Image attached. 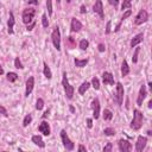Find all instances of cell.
I'll return each instance as SVG.
<instances>
[{
  "label": "cell",
  "mask_w": 152,
  "mask_h": 152,
  "mask_svg": "<svg viewBox=\"0 0 152 152\" xmlns=\"http://www.w3.org/2000/svg\"><path fill=\"white\" fill-rule=\"evenodd\" d=\"M133 119H132V122H131V128L134 130V131H138L141 126H143V113L139 111V109H134L133 111Z\"/></svg>",
  "instance_id": "6da1fadb"
},
{
  "label": "cell",
  "mask_w": 152,
  "mask_h": 152,
  "mask_svg": "<svg viewBox=\"0 0 152 152\" xmlns=\"http://www.w3.org/2000/svg\"><path fill=\"white\" fill-rule=\"evenodd\" d=\"M62 86L64 88V92H65V96L68 100H71L72 96H74V87L70 86L69 81H68V77H67V72H63V79H62Z\"/></svg>",
  "instance_id": "7a4b0ae2"
},
{
  "label": "cell",
  "mask_w": 152,
  "mask_h": 152,
  "mask_svg": "<svg viewBox=\"0 0 152 152\" xmlns=\"http://www.w3.org/2000/svg\"><path fill=\"white\" fill-rule=\"evenodd\" d=\"M35 14H36V10L35 9H31V7L25 9L23 11V22H24V24H26V25L31 24L33 22Z\"/></svg>",
  "instance_id": "3957f363"
},
{
  "label": "cell",
  "mask_w": 152,
  "mask_h": 152,
  "mask_svg": "<svg viewBox=\"0 0 152 152\" xmlns=\"http://www.w3.org/2000/svg\"><path fill=\"white\" fill-rule=\"evenodd\" d=\"M51 39H52V43H54V46L56 48L57 51L61 50V32H59V28L56 26L52 31V35H51Z\"/></svg>",
  "instance_id": "277c9868"
},
{
  "label": "cell",
  "mask_w": 152,
  "mask_h": 152,
  "mask_svg": "<svg viewBox=\"0 0 152 152\" xmlns=\"http://www.w3.org/2000/svg\"><path fill=\"white\" fill-rule=\"evenodd\" d=\"M61 139H62V143H63V146L68 150V151H72L74 148H75V145H74V143L69 139V137H68V134H67V132L64 131V130H62L61 131Z\"/></svg>",
  "instance_id": "5b68a950"
},
{
  "label": "cell",
  "mask_w": 152,
  "mask_h": 152,
  "mask_svg": "<svg viewBox=\"0 0 152 152\" xmlns=\"http://www.w3.org/2000/svg\"><path fill=\"white\" fill-rule=\"evenodd\" d=\"M147 19H148V13L146 12V10H140L139 13L135 16L134 24H135V25H141V24L146 23Z\"/></svg>",
  "instance_id": "8992f818"
},
{
  "label": "cell",
  "mask_w": 152,
  "mask_h": 152,
  "mask_svg": "<svg viewBox=\"0 0 152 152\" xmlns=\"http://www.w3.org/2000/svg\"><path fill=\"white\" fill-rule=\"evenodd\" d=\"M115 100H117V102H118L119 106H121L122 102H124V87H122V85H121L120 82L117 83V95H115Z\"/></svg>",
  "instance_id": "52a82bcc"
},
{
  "label": "cell",
  "mask_w": 152,
  "mask_h": 152,
  "mask_svg": "<svg viewBox=\"0 0 152 152\" xmlns=\"http://www.w3.org/2000/svg\"><path fill=\"white\" fill-rule=\"evenodd\" d=\"M146 144H147V138L143 137V135H139L138 139H137V143H135V151L141 152L146 147Z\"/></svg>",
  "instance_id": "ba28073f"
},
{
  "label": "cell",
  "mask_w": 152,
  "mask_h": 152,
  "mask_svg": "<svg viewBox=\"0 0 152 152\" xmlns=\"http://www.w3.org/2000/svg\"><path fill=\"white\" fill-rule=\"evenodd\" d=\"M118 146L121 152H130L132 150V144L126 139H120L118 141Z\"/></svg>",
  "instance_id": "9c48e42d"
},
{
  "label": "cell",
  "mask_w": 152,
  "mask_h": 152,
  "mask_svg": "<svg viewBox=\"0 0 152 152\" xmlns=\"http://www.w3.org/2000/svg\"><path fill=\"white\" fill-rule=\"evenodd\" d=\"M93 11H94L95 13H98V14L100 16V18H101V19H104V18H105L104 5H102V1H101V0H96V1H95L94 6H93Z\"/></svg>",
  "instance_id": "30bf717a"
},
{
  "label": "cell",
  "mask_w": 152,
  "mask_h": 152,
  "mask_svg": "<svg viewBox=\"0 0 152 152\" xmlns=\"http://www.w3.org/2000/svg\"><path fill=\"white\" fill-rule=\"evenodd\" d=\"M92 108H93V117L94 119H99L100 117V101L98 98H95L92 102Z\"/></svg>",
  "instance_id": "8fae6325"
},
{
  "label": "cell",
  "mask_w": 152,
  "mask_h": 152,
  "mask_svg": "<svg viewBox=\"0 0 152 152\" xmlns=\"http://www.w3.org/2000/svg\"><path fill=\"white\" fill-rule=\"evenodd\" d=\"M147 95V90H146V86H141L140 87V90H139V94H138V98H137V105L138 106H141L143 105V101L144 99L146 98Z\"/></svg>",
  "instance_id": "7c38bea8"
},
{
  "label": "cell",
  "mask_w": 152,
  "mask_h": 152,
  "mask_svg": "<svg viewBox=\"0 0 152 152\" xmlns=\"http://www.w3.org/2000/svg\"><path fill=\"white\" fill-rule=\"evenodd\" d=\"M33 87H35V77L31 76V77L28 79L26 81V89H25V96H29L32 90H33Z\"/></svg>",
  "instance_id": "4fadbf2b"
},
{
  "label": "cell",
  "mask_w": 152,
  "mask_h": 152,
  "mask_svg": "<svg viewBox=\"0 0 152 152\" xmlns=\"http://www.w3.org/2000/svg\"><path fill=\"white\" fill-rule=\"evenodd\" d=\"M102 81H104L105 85H111V86L114 85V77H113V75L108 71H105L102 74Z\"/></svg>",
  "instance_id": "5bb4252c"
},
{
  "label": "cell",
  "mask_w": 152,
  "mask_h": 152,
  "mask_svg": "<svg viewBox=\"0 0 152 152\" xmlns=\"http://www.w3.org/2000/svg\"><path fill=\"white\" fill-rule=\"evenodd\" d=\"M143 39H144V33H138L137 36H134V37L132 38L131 43H130L131 48H135L137 45H139V44L143 42Z\"/></svg>",
  "instance_id": "9a60e30c"
},
{
  "label": "cell",
  "mask_w": 152,
  "mask_h": 152,
  "mask_svg": "<svg viewBox=\"0 0 152 152\" xmlns=\"http://www.w3.org/2000/svg\"><path fill=\"white\" fill-rule=\"evenodd\" d=\"M81 29H82L81 22L77 20L76 18H72V19H71V31H72V32H79Z\"/></svg>",
  "instance_id": "2e32d148"
},
{
  "label": "cell",
  "mask_w": 152,
  "mask_h": 152,
  "mask_svg": "<svg viewBox=\"0 0 152 152\" xmlns=\"http://www.w3.org/2000/svg\"><path fill=\"white\" fill-rule=\"evenodd\" d=\"M38 130H39V132L43 133L44 135H46V137L50 135V127H49V124H48L46 121H43V122L39 125Z\"/></svg>",
  "instance_id": "e0dca14e"
},
{
  "label": "cell",
  "mask_w": 152,
  "mask_h": 152,
  "mask_svg": "<svg viewBox=\"0 0 152 152\" xmlns=\"http://www.w3.org/2000/svg\"><path fill=\"white\" fill-rule=\"evenodd\" d=\"M16 24V20H14V16L12 12H10V18H9V22H7V31L10 35L13 33V26Z\"/></svg>",
  "instance_id": "ac0fdd59"
},
{
  "label": "cell",
  "mask_w": 152,
  "mask_h": 152,
  "mask_svg": "<svg viewBox=\"0 0 152 152\" xmlns=\"http://www.w3.org/2000/svg\"><path fill=\"white\" fill-rule=\"evenodd\" d=\"M32 143L35 144V145H37V146H39V147H45V143L43 141V139H42V137L41 135H33L32 137Z\"/></svg>",
  "instance_id": "d6986e66"
},
{
  "label": "cell",
  "mask_w": 152,
  "mask_h": 152,
  "mask_svg": "<svg viewBox=\"0 0 152 152\" xmlns=\"http://www.w3.org/2000/svg\"><path fill=\"white\" fill-rule=\"evenodd\" d=\"M131 14H132V11H131V10H127V11H126V12L122 14V17H121V19H120V23L117 25V28H115V30H114L115 32H118V31H119V29H120V26H121V23H122V22H124L126 18H128Z\"/></svg>",
  "instance_id": "ffe728a7"
},
{
  "label": "cell",
  "mask_w": 152,
  "mask_h": 152,
  "mask_svg": "<svg viewBox=\"0 0 152 152\" xmlns=\"http://www.w3.org/2000/svg\"><path fill=\"white\" fill-rule=\"evenodd\" d=\"M128 74H130V67H128L127 62L124 59V62H122V64H121V75H122V76H127Z\"/></svg>",
  "instance_id": "44dd1931"
},
{
  "label": "cell",
  "mask_w": 152,
  "mask_h": 152,
  "mask_svg": "<svg viewBox=\"0 0 152 152\" xmlns=\"http://www.w3.org/2000/svg\"><path fill=\"white\" fill-rule=\"evenodd\" d=\"M74 63H75V65H76V67H79V68H83V67H86V64L88 63V59H87V58H85V59L75 58V59H74Z\"/></svg>",
  "instance_id": "7402d4cb"
},
{
  "label": "cell",
  "mask_w": 152,
  "mask_h": 152,
  "mask_svg": "<svg viewBox=\"0 0 152 152\" xmlns=\"http://www.w3.org/2000/svg\"><path fill=\"white\" fill-rule=\"evenodd\" d=\"M43 72H44V76L48 79V80H50L51 77H52V72H51V70H50V68H49V65L44 62V69H43Z\"/></svg>",
  "instance_id": "603a6c76"
},
{
  "label": "cell",
  "mask_w": 152,
  "mask_h": 152,
  "mask_svg": "<svg viewBox=\"0 0 152 152\" xmlns=\"http://www.w3.org/2000/svg\"><path fill=\"white\" fill-rule=\"evenodd\" d=\"M89 87H90V83H89V82H83V83L80 86V88H79V93H80L81 95H83V94L88 90Z\"/></svg>",
  "instance_id": "cb8c5ba5"
},
{
  "label": "cell",
  "mask_w": 152,
  "mask_h": 152,
  "mask_svg": "<svg viewBox=\"0 0 152 152\" xmlns=\"http://www.w3.org/2000/svg\"><path fill=\"white\" fill-rule=\"evenodd\" d=\"M112 118H113V113L109 109H105L104 111V120L109 121V120H112Z\"/></svg>",
  "instance_id": "d4e9b609"
},
{
  "label": "cell",
  "mask_w": 152,
  "mask_h": 152,
  "mask_svg": "<svg viewBox=\"0 0 152 152\" xmlns=\"http://www.w3.org/2000/svg\"><path fill=\"white\" fill-rule=\"evenodd\" d=\"M17 79H18V75L16 72H9L7 74V81L14 82V81H17Z\"/></svg>",
  "instance_id": "484cf974"
},
{
  "label": "cell",
  "mask_w": 152,
  "mask_h": 152,
  "mask_svg": "<svg viewBox=\"0 0 152 152\" xmlns=\"http://www.w3.org/2000/svg\"><path fill=\"white\" fill-rule=\"evenodd\" d=\"M92 86H93V88H94L95 90H99V89H100V81H99L98 77H93V80H92Z\"/></svg>",
  "instance_id": "4316f807"
},
{
  "label": "cell",
  "mask_w": 152,
  "mask_h": 152,
  "mask_svg": "<svg viewBox=\"0 0 152 152\" xmlns=\"http://www.w3.org/2000/svg\"><path fill=\"white\" fill-rule=\"evenodd\" d=\"M104 133H105V135L113 137V135H115V130H114V128H112V127H107V128H105Z\"/></svg>",
  "instance_id": "83f0119b"
},
{
  "label": "cell",
  "mask_w": 152,
  "mask_h": 152,
  "mask_svg": "<svg viewBox=\"0 0 152 152\" xmlns=\"http://www.w3.org/2000/svg\"><path fill=\"white\" fill-rule=\"evenodd\" d=\"M31 121H32V115H31V114H28V115L24 118V120H23V126H24V127H28Z\"/></svg>",
  "instance_id": "f1b7e54d"
},
{
  "label": "cell",
  "mask_w": 152,
  "mask_h": 152,
  "mask_svg": "<svg viewBox=\"0 0 152 152\" xmlns=\"http://www.w3.org/2000/svg\"><path fill=\"white\" fill-rule=\"evenodd\" d=\"M131 5H132V0H124L121 5V10L124 11L126 9H131Z\"/></svg>",
  "instance_id": "f546056e"
},
{
  "label": "cell",
  "mask_w": 152,
  "mask_h": 152,
  "mask_svg": "<svg viewBox=\"0 0 152 152\" xmlns=\"http://www.w3.org/2000/svg\"><path fill=\"white\" fill-rule=\"evenodd\" d=\"M88 46H89V42H88L87 39H82V41L80 42V48H81L82 50H87Z\"/></svg>",
  "instance_id": "4dcf8cb0"
},
{
  "label": "cell",
  "mask_w": 152,
  "mask_h": 152,
  "mask_svg": "<svg viewBox=\"0 0 152 152\" xmlns=\"http://www.w3.org/2000/svg\"><path fill=\"white\" fill-rule=\"evenodd\" d=\"M43 107H44V100L43 99H38L37 102H36V109L41 111V109H43Z\"/></svg>",
  "instance_id": "1f68e13d"
},
{
  "label": "cell",
  "mask_w": 152,
  "mask_h": 152,
  "mask_svg": "<svg viewBox=\"0 0 152 152\" xmlns=\"http://www.w3.org/2000/svg\"><path fill=\"white\" fill-rule=\"evenodd\" d=\"M46 9L49 16H52V0H46Z\"/></svg>",
  "instance_id": "d6a6232c"
},
{
  "label": "cell",
  "mask_w": 152,
  "mask_h": 152,
  "mask_svg": "<svg viewBox=\"0 0 152 152\" xmlns=\"http://www.w3.org/2000/svg\"><path fill=\"white\" fill-rule=\"evenodd\" d=\"M42 25H43V28H45V29L49 26V22H48L46 14H43V16H42Z\"/></svg>",
  "instance_id": "836d02e7"
},
{
  "label": "cell",
  "mask_w": 152,
  "mask_h": 152,
  "mask_svg": "<svg viewBox=\"0 0 152 152\" xmlns=\"http://www.w3.org/2000/svg\"><path fill=\"white\" fill-rule=\"evenodd\" d=\"M139 51H140V48H135V51H134L133 57H132V62L133 63H137L138 62V54H139Z\"/></svg>",
  "instance_id": "e575fe53"
},
{
  "label": "cell",
  "mask_w": 152,
  "mask_h": 152,
  "mask_svg": "<svg viewBox=\"0 0 152 152\" xmlns=\"http://www.w3.org/2000/svg\"><path fill=\"white\" fill-rule=\"evenodd\" d=\"M14 67H16L17 69H23V68H24L23 64H22V62H20V59H19V57H16V58H14Z\"/></svg>",
  "instance_id": "d590c367"
},
{
  "label": "cell",
  "mask_w": 152,
  "mask_h": 152,
  "mask_svg": "<svg viewBox=\"0 0 152 152\" xmlns=\"http://www.w3.org/2000/svg\"><path fill=\"white\" fill-rule=\"evenodd\" d=\"M112 148H113V145H112V143H108L105 147H104V152H111L112 151Z\"/></svg>",
  "instance_id": "8d00e7d4"
},
{
  "label": "cell",
  "mask_w": 152,
  "mask_h": 152,
  "mask_svg": "<svg viewBox=\"0 0 152 152\" xmlns=\"http://www.w3.org/2000/svg\"><path fill=\"white\" fill-rule=\"evenodd\" d=\"M67 43L70 45V48H74L75 46V42H74V38L72 37H68L67 38Z\"/></svg>",
  "instance_id": "74e56055"
},
{
  "label": "cell",
  "mask_w": 152,
  "mask_h": 152,
  "mask_svg": "<svg viewBox=\"0 0 152 152\" xmlns=\"http://www.w3.org/2000/svg\"><path fill=\"white\" fill-rule=\"evenodd\" d=\"M0 114H3L4 117H9V113L4 106H0Z\"/></svg>",
  "instance_id": "f35d334b"
},
{
  "label": "cell",
  "mask_w": 152,
  "mask_h": 152,
  "mask_svg": "<svg viewBox=\"0 0 152 152\" xmlns=\"http://www.w3.org/2000/svg\"><path fill=\"white\" fill-rule=\"evenodd\" d=\"M108 3L112 5V6H114V7H117L118 5H119V0H108Z\"/></svg>",
  "instance_id": "ab89813d"
},
{
  "label": "cell",
  "mask_w": 152,
  "mask_h": 152,
  "mask_svg": "<svg viewBox=\"0 0 152 152\" xmlns=\"http://www.w3.org/2000/svg\"><path fill=\"white\" fill-rule=\"evenodd\" d=\"M106 33H107V35L111 33V22L107 23V26H106Z\"/></svg>",
  "instance_id": "60d3db41"
},
{
  "label": "cell",
  "mask_w": 152,
  "mask_h": 152,
  "mask_svg": "<svg viewBox=\"0 0 152 152\" xmlns=\"http://www.w3.org/2000/svg\"><path fill=\"white\" fill-rule=\"evenodd\" d=\"M87 127L88 128H92L93 127V120L92 119H87Z\"/></svg>",
  "instance_id": "b9f144b4"
},
{
  "label": "cell",
  "mask_w": 152,
  "mask_h": 152,
  "mask_svg": "<svg viewBox=\"0 0 152 152\" xmlns=\"http://www.w3.org/2000/svg\"><path fill=\"white\" fill-rule=\"evenodd\" d=\"M98 48H99V51H100V52H104V51L106 50V46H105L104 44H99V46H98Z\"/></svg>",
  "instance_id": "7bdbcfd3"
},
{
  "label": "cell",
  "mask_w": 152,
  "mask_h": 152,
  "mask_svg": "<svg viewBox=\"0 0 152 152\" xmlns=\"http://www.w3.org/2000/svg\"><path fill=\"white\" fill-rule=\"evenodd\" d=\"M35 24H36L35 22H32L31 24H29V25H28V29H26V30H28V31H31V30L33 29V26H35Z\"/></svg>",
  "instance_id": "ee69618b"
},
{
  "label": "cell",
  "mask_w": 152,
  "mask_h": 152,
  "mask_svg": "<svg viewBox=\"0 0 152 152\" xmlns=\"http://www.w3.org/2000/svg\"><path fill=\"white\" fill-rule=\"evenodd\" d=\"M79 151H80V152H86L87 148H86L83 145H80V146H79Z\"/></svg>",
  "instance_id": "f6af8a7d"
},
{
  "label": "cell",
  "mask_w": 152,
  "mask_h": 152,
  "mask_svg": "<svg viewBox=\"0 0 152 152\" xmlns=\"http://www.w3.org/2000/svg\"><path fill=\"white\" fill-rule=\"evenodd\" d=\"M29 4H33V5H38V0H29Z\"/></svg>",
  "instance_id": "bcb514c9"
},
{
  "label": "cell",
  "mask_w": 152,
  "mask_h": 152,
  "mask_svg": "<svg viewBox=\"0 0 152 152\" xmlns=\"http://www.w3.org/2000/svg\"><path fill=\"white\" fill-rule=\"evenodd\" d=\"M86 11H87V10H86V6L82 5V6H81V13L83 14V13H86Z\"/></svg>",
  "instance_id": "7dc6e473"
},
{
  "label": "cell",
  "mask_w": 152,
  "mask_h": 152,
  "mask_svg": "<svg viewBox=\"0 0 152 152\" xmlns=\"http://www.w3.org/2000/svg\"><path fill=\"white\" fill-rule=\"evenodd\" d=\"M48 115H49V111H45V112H44V114H43V118H46Z\"/></svg>",
  "instance_id": "c3c4849f"
},
{
  "label": "cell",
  "mask_w": 152,
  "mask_h": 152,
  "mask_svg": "<svg viewBox=\"0 0 152 152\" xmlns=\"http://www.w3.org/2000/svg\"><path fill=\"white\" fill-rule=\"evenodd\" d=\"M4 74V69H3V67L0 65V75H3Z\"/></svg>",
  "instance_id": "681fc988"
},
{
  "label": "cell",
  "mask_w": 152,
  "mask_h": 152,
  "mask_svg": "<svg viewBox=\"0 0 152 152\" xmlns=\"http://www.w3.org/2000/svg\"><path fill=\"white\" fill-rule=\"evenodd\" d=\"M148 108H152V100L148 101Z\"/></svg>",
  "instance_id": "f907efd6"
},
{
  "label": "cell",
  "mask_w": 152,
  "mask_h": 152,
  "mask_svg": "<svg viewBox=\"0 0 152 152\" xmlns=\"http://www.w3.org/2000/svg\"><path fill=\"white\" fill-rule=\"evenodd\" d=\"M148 88H150V90L152 92V83H151V82H148Z\"/></svg>",
  "instance_id": "816d5d0a"
},
{
  "label": "cell",
  "mask_w": 152,
  "mask_h": 152,
  "mask_svg": "<svg viewBox=\"0 0 152 152\" xmlns=\"http://www.w3.org/2000/svg\"><path fill=\"white\" fill-rule=\"evenodd\" d=\"M56 3H57V5L59 6V4H61V0H56Z\"/></svg>",
  "instance_id": "f5cc1de1"
},
{
  "label": "cell",
  "mask_w": 152,
  "mask_h": 152,
  "mask_svg": "<svg viewBox=\"0 0 152 152\" xmlns=\"http://www.w3.org/2000/svg\"><path fill=\"white\" fill-rule=\"evenodd\" d=\"M67 3L69 4V3H71V0H67Z\"/></svg>",
  "instance_id": "db71d44e"
}]
</instances>
